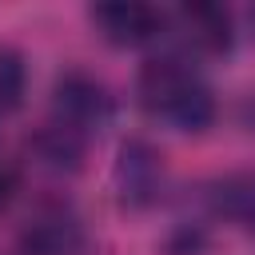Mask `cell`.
<instances>
[{"label": "cell", "mask_w": 255, "mask_h": 255, "mask_svg": "<svg viewBox=\"0 0 255 255\" xmlns=\"http://www.w3.org/2000/svg\"><path fill=\"white\" fill-rule=\"evenodd\" d=\"M135 100L139 108L171 128V131H207L215 124V92L203 80V72L195 68V60L175 56V52H159L151 60L139 64L135 76Z\"/></svg>", "instance_id": "cell-1"}, {"label": "cell", "mask_w": 255, "mask_h": 255, "mask_svg": "<svg viewBox=\"0 0 255 255\" xmlns=\"http://www.w3.org/2000/svg\"><path fill=\"white\" fill-rule=\"evenodd\" d=\"M116 116V100L100 76L88 68H64L52 80V100H48V124L76 135L80 143H92Z\"/></svg>", "instance_id": "cell-2"}, {"label": "cell", "mask_w": 255, "mask_h": 255, "mask_svg": "<svg viewBox=\"0 0 255 255\" xmlns=\"http://www.w3.org/2000/svg\"><path fill=\"white\" fill-rule=\"evenodd\" d=\"M163 36L175 44V56L211 60L235 48V20L219 4H179L163 12Z\"/></svg>", "instance_id": "cell-3"}, {"label": "cell", "mask_w": 255, "mask_h": 255, "mask_svg": "<svg viewBox=\"0 0 255 255\" xmlns=\"http://www.w3.org/2000/svg\"><path fill=\"white\" fill-rule=\"evenodd\" d=\"M112 187H116V199L131 211H143V207H155L159 195L167 191V167H163V155L131 135L120 143L116 151V163H112Z\"/></svg>", "instance_id": "cell-4"}, {"label": "cell", "mask_w": 255, "mask_h": 255, "mask_svg": "<svg viewBox=\"0 0 255 255\" xmlns=\"http://www.w3.org/2000/svg\"><path fill=\"white\" fill-rule=\"evenodd\" d=\"M16 255H88L84 219L60 199L40 203L28 215V223L20 227Z\"/></svg>", "instance_id": "cell-5"}, {"label": "cell", "mask_w": 255, "mask_h": 255, "mask_svg": "<svg viewBox=\"0 0 255 255\" xmlns=\"http://www.w3.org/2000/svg\"><path fill=\"white\" fill-rule=\"evenodd\" d=\"M92 28L116 44V48H139L163 36V8L155 4H139V0H108V4H92L88 8Z\"/></svg>", "instance_id": "cell-6"}, {"label": "cell", "mask_w": 255, "mask_h": 255, "mask_svg": "<svg viewBox=\"0 0 255 255\" xmlns=\"http://www.w3.org/2000/svg\"><path fill=\"white\" fill-rule=\"evenodd\" d=\"M207 203L219 219L255 235V171H231V175L215 179L207 191Z\"/></svg>", "instance_id": "cell-7"}, {"label": "cell", "mask_w": 255, "mask_h": 255, "mask_svg": "<svg viewBox=\"0 0 255 255\" xmlns=\"http://www.w3.org/2000/svg\"><path fill=\"white\" fill-rule=\"evenodd\" d=\"M28 147H32V155H36V163L48 167V171H56V175H72V171H80V167H84V151H88V143H80L76 135L52 128L48 120H44V128L32 135Z\"/></svg>", "instance_id": "cell-8"}, {"label": "cell", "mask_w": 255, "mask_h": 255, "mask_svg": "<svg viewBox=\"0 0 255 255\" xmlns=\"http://www.w3.org/2000/svg\"><path fill=\"white\" fill-rule=\"evenodd\" d=\"M28 96V64L16 48L0 44V120L12 116Z\"/></svg>", "instance_id": "cell-9"}, {"label": "cell", "mask_w": 255, "mask_h": 255, "mask_svg": "<svg viewBox=\"0 0 255 255\" xmlns=\"http://www.w3.org/2000/svg\"><path fill=\"white\" fill-rule=\"evenodd\" d=\"M8 191H12V179H8V171L0 167V207L8 203Z\"/></svg>", "instance_id": "cell-10"}, {"label": "cell", "mask_w": 255, "mask_h": 255, "mask_svg": "<svg viewBox=\"0 0 255 255\" xmlns=\"http://www.w3.org/2000/svg\"><path fill=\"white\" fill-rule=\"evenodd\" d=\"M251 28H255V8H251Z\"/></svg>", "instance_id": "cell-11"}]
</instances>
